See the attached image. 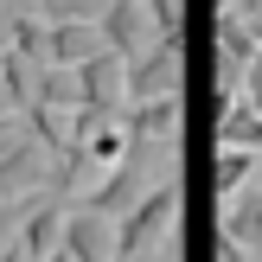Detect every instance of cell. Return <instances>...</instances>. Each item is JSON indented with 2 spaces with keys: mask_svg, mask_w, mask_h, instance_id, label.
<instances>
[{
  "mask_svg": "<svg viewBox=\"0 0 262 262\" xmlns=\"http://www.w3.org/2000/svg\"><path fill=\"white\" fill-rule=\"evenodd\" d=\"M173 224H179V179L166 173L154 192H141V199L128 205L122 217H115V243H122V262L154 256L166 237H173Z\"/></svg>",
  "mask_w": 262,
  "mask_h": 262,
  "instance_id": "obj_1",
  "label": "cell"
},
{
  "mask_svg": "<svg viewBox=\"0 0 262 262\" xmlns=\"http://www.w3.org/2000/svg\"><path fill=\"white\" fill-rule=\"evenodd\" d=\"M71 262H122V243H115V211L102 205H83L77 199L64 211V243H58Z\"/></svg>",
  "mask_w": 262,
  "mask_h": 262,
  "instance_id": "obj_2",
  "label": "cell"
},
{
  "mask_svg": "<svg viewBox=\"0 0 262 262\" xmlns=\"http://www.w3.org/2000/svg\"><path fill=\"white\" fill-rule=\"evenodd\" d=\"M51 166H58V147H45V141L26 128V135L0 154V199H32V192H45Z\"/></svg>",
  "mask_w": 262,
  "mask_h": 262,
  "instance_id": "obj_3",
  "label": "cell"
},
{
  "mask_svg": "<svg viewBox=\"0 0 262 262\" xmlns=\"http://www.w3.org/2000/svg\"><path fill=\"white\" fill-rule=\"evenodd\" d=\"M179 77H186V51H179V32H166V38H154L141 58H128V102L179 96Z\"/></svg>",
  "mask_w": 262,
  "mask_h": 262,
  "instance_id": "obj_4",
  "label": "cell"
},
{
  "mask_svg": "<svg viewBox=\"0 0 262 262\" xmlns=\"http://www.w3.org/2000/svg\"><path fill=\"white\" fill-rule=\"evenodd\" d=\"M96 26H102V45H115L122 58H141V51H147L154 38H166L160 26H154V13L141 7V0H109Z\"/></svg>",
  "mask_w": 262,
  "mask_h": 262,
  "instance_id": "obj_5",
  "label": "cell"
},
{
  "mask_svg": "<svg viewBox=\"0 0 262 262\" xmlns=\"http://www.w3.org/2000/svg\"><path fill=\"white\" fill-rule=\"evenodd\" d=\"M77 83H83V102H90V109H122V102H128V58L115 45H102L96 58L77 64Z\"/></svg>",
  "mask_w": 262,
  "mask_h": 262,
  "instance_id": "obj_6",
  "label": "cell"
},
{
  "mask_svg": "<svg viewBox=\"0 0 262 262\" xmlns=\"http://www.w3.org/2000/svg\"><path fill=\"white\" fill-rule=\"evenodd\" d=\"M250 58H256V38H250V26H243V13L217 7V96H230V90L243 83Z\"/></svg>",
  "mask_w": 262,
  "mask_h": 262,
  "instance_id": "obj_7",
  "label": "cell"
},
{
  "mask_svg": "<svg viewBox=\"0 0 262 262\" xmlns=\"http://www.w3.org/2000/svg\"><path fill=\"white\" fill-rule=\"evenodd\" d=\"M224 211H217V230L224 237H237L250 256H262V179L256 186H237L230 199H217Z\"/></svg>",
  "mask_w": 262,
  "mask_h": 262,
  "instance_id": "obj_8",
  "label": "cell"
},
{
  "mask_svg": "<svg viewBox=\"0 0 262 262\" xmlns=\"http://www.w3.org/2000/svg\"><path fill=\"white\" fill-rule=\"evenodd\" d=\"M102 51V26L96 19H45V58L51 64H83Z\"/></svg>",
  "mask_w": 262,
  "mask_h": 262,
  "instance_id": "obj_9",
  "label": "cell"
},
{
  "mask_svg": "<svg viewBox=\"0 0 262 262\" xmlns=\"http://www.w3.org/2000/svg\"><path fill=\"white\" fill-rule=\"evenodd\" d=\"M217 141H224V147H256L262 154V109H250L237 90L217 96Z\"/></svg>",
  "mask_w": 262,
  "mask_h": 262,
  "instance_id": "obj_10",
  "label": "cell"
},
{
  "mask_svg": "<svg viewBox=\"0 0 262 262\" xmlns=\"http://www.w3.org/2000/svg\"><path fill=\"white\" fill-rule=\"evenodd\" d=\"M128 122H135L141 141H173L179 135V96H141L128 109Z\"/></svg>",
  "mask_w": 262,
  "mask_h": 262,
  "instance_id": "obj_11",
  "label": "cell"
},
{
  "mask_svg": "<svg viewBox=\"0 0 262 262\" xmlns=\"http://www.w3.org/2000/svg\"><path fill=\"white\" fill-rule=\"evenodd\" d=\"M256 160H262L256 147H224V141H217V166H211V192H217V199H230V192H237V186H250V179H256Z\"/></svg>",
  "mask_w": 262,
  "mask_h": 262,
  "instance_id": "obj_12",
  "label": "cell"
},
{
  "mask_svg": "<svg viewBox=\"0 0 262 262\" xmlns=\"http://www.w3.org/2000/svg\"><path fill=\"white\" fill-rule=\"evenodd\" d=\"M109 0H38V19H102Z\"/></svg>",
  "mask_w": 262,
  "mask_h": 262,
  "instance_id": "obj_13",
  "label": "cell"
},
{
  "mask_svg": "<svg viewBox=\"0 0 262 262\" xmlns=\"http://www.w3.org/2000/svg\"><path fill=\"white\" fill-rule=\"evenodd\" d=\"M237 96L250 102V109H262V51L250 58V71H243V83H237Z\"/></svg>",
  "mask_w": 262,
  "mask_h": 262,
  "instance_id": "obj_14",
  "label": "cell"
},
{
  "mask_svg": "<svg viewBox=\"0 0 262 262\" xmlns=\"http://www.w3.org/2000/svg\"><path fill=\"white\" fill-rule=\"evenodd\" d=\"M141 7L154 13V26H160V32H179V0H141Z\"/></svg>",
  "mask_w": 262,
  "mask_h": 262,
  "instance_id": "obj_15",
  "label": "cell"
},
{
  "mask_svg": "<svg viewBox=\"0 0 262 262\" xmlns=\"http://www.w3.org/2000/svg\"><path fill=\"white\" fill-rule=\"evenodd\" d=\"M19 135H26V115H19V109H0V154H7Z\"/></svg>",
  "mask_w": 262,
  "mask_h": 262,
  "instance_id": "obj_16",
  "label": "cell"
},
{
  "mask_svg": "<svg viewBox=\"0 0 262 262\" xmlns=\"http://www.w3.org/2000/svg\"><path fill=\"white\" fill-rule=\"evenodd\" d=\"M217 262H256L250 250H243L237 237H224V230H217Z\"/></svg>",
  "mask_w": 262,
  "mask_h": 262,
  "instance_id": "obj_17",
  "label": "cell"
},
{
  "mask_svg": "<svg viewBox=\"0 0 262 262\" xmlns=\"http://www.w3.org/2000/svg\"><path fill=\"white\" fill-rule=\"evenodd\" d=\"M243 26H250V38H256V51H262V0H243Z\"/></svg>",
  "mask_w": 262,
  "mask_h": 262,
  "instance_id": "obj_18",
  "label": "cell"
},
{
  "mask_svg": "<svg viewBox=\"0 0 262 262\" xmlns=\"http://www.w3.org/2000/svg\"><path fill=\"white\" fill-rule=\"evenodd\" d=\"M154 262H179V237H166V250L154 256Z\"/></svg>",
  "mask_w": 262,
  "mask_h": 262,
  "instance_id": "obj_19",
  "label": "cell"
},
{
  "mask_svg": "<svg viewBox=\"0 0 262 262\" xmlns=\"http://www.w3.org/2000/svg\"><path fill=\"white\" fill-rule=\"evenodd\" d=\"M0 109H13V96H7V77H0Z\"/></svg>",
  "mask_w": 262,
  "mask_h": 262,
  "instance_id": "obj_20",
  "label": "cell"
},
{
  "mask_svg": "<svg viewBox=\"0 0 262 262\" xmlns=\"http://www.w3.org/2000/svg\"><path fill=\"white\" fill-rule=\"evenodd\" d=\"M45 262H71V256H64V250H51V256H45Z\"/></svg>",
  "mask_w": 262,
  "mask_h": 262,
  "instance_id": "obj_21",
  "label": "cell"
},
{
  "mask_svg": "<svg viewBox=\"0 0 262 262\" xmlns=\"http://www.w3.org/2000/svg\"><path fill=\"white\" fill-rule=\"evenodd\" d=\"M13 7H38V0H13Z\"/></svg>",
  "mask_w": 262,
  "mask_h": 262,
  "instance_id": "obj_22",
  "label": "cell"
},
{
  "mask_svg": "<svg viewBox=\"0 0 262 262\" xmlns=\"http://www.w3.org/2000/svg\"><path fill=\"white\" fill-rule=\"evenodd\" d=\"M256 173H262V160H256Z\"/></svg>",
  "mask_w": 262,
  "mask_h": 262,
  "instance_id": "obj_23",
  "label": "cell"
}]
</instances>
